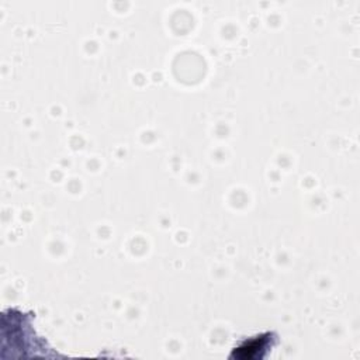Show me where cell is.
<instances>
[{"label":"cell","instance_id":"6da1fadb","mask_svg":"<svg viewBox=\"0 0 360 360\" xmlns=\"http://www.w3.org/2000/svg\"><path fill=\"white\" fill-rule=\"evenodd\" d=\"M276 333L273 332H266V333H262V335H257L255 336L253 339L250 340H245L240 346L235 347L232 356H236V357H240V359H249V357H264L260 350H269L274 346L276 343Z\"/></svg>","mask_w":360,"mask_h":360}]
</instances>
